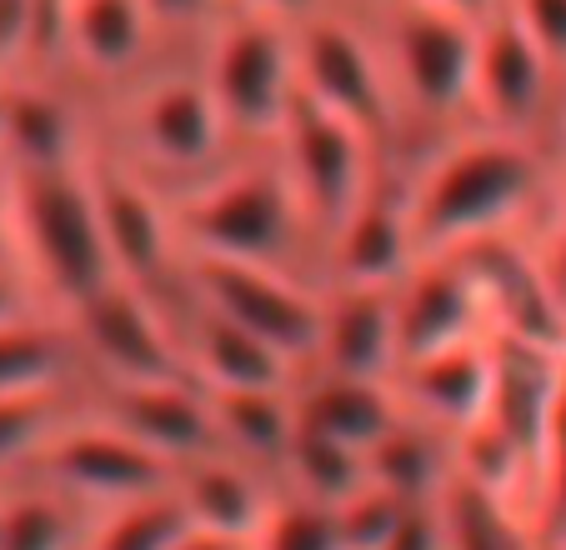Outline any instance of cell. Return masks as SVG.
Wrapping results in <instances>:
<instances>
[{
	"mask_svg": "<svg viewBox=\"0 0 566 550\" xmlns=\"http://www.w3.org/2000/svg\"><path fill=\"white\" fill-rule=\"evenodd\" d=\"M556 176L542 140L467 126L407 166L411 231L421 255H461L492 241L532 235L552 205Z\"/></svg>",
	"mask_w": 566,
	"mask_h": 550,
	"instance_id": "cell-1",
	"label": "cell"
},
{
	"mask_svg": "<svg viewBox=\"0 0 566 550\" xmlns=\"http://www.w3.org/2000/svg\"><path fill=\"white\" fill-rule=\"evenodd\" d=\"M96 136L146 180H156L171 201L226 170L235 156H247L196 65V45L166 55L120 96L101 101Z\"/></svg>",
	"mask_w": 566,
	"mask_h": 550,
	"instance_id": "cell-2",
	"label": "cell"
},
{
	"mask_svg": "<svg viewBox=\"0 0 566 550\" xmlns=\"http://www.w3.org/2000/svg\"><path fill=\"white\" fill-rule=\"evenodd\" d=\"M381 45L396 96V150L401 170L431 146L471 126V81H476V31L427 0H381L361 11Z\"/></svg>",
	"mask_w": 566,
	"mask_h": 550,
	"instance_id": "cell-3",
	"label": "cell"
},
{
	"mask_svg": "<svg viewBox=\"0 0 566 550\" xmlns=\"http://www.w3.org/2000/svg\"><path fill=\"white\" fill-rule=\"evenodd\" d=\"M176 225L186 255L281 265L321 286V241L271 146L235 156L196 191L176 195Z\"/></svg>",
	"mask_w": 566,
	"mask_h": 550,
	"instance_id": "cell-4",
	"label": "cell"
},
{
	"mask_svg": "<svg viewBox=\"0 0 566 550\" xmlns=\"http://www.w3.org/2000/svg\"><path fill=\"white\" fill-rule=\"evenodd\" d=\"M86 156L41 170L11 166L15 255H21V271L31 275L35 296L55 316H71L75 306H86L91 296L120 281L106 225H101L96 191H91Z\"/></svg>",
	"mask_w": 566,
	"mask_h": 550,
	"instance_id": "cell-5",
	"label": "cell"
},
{
	"mask_svg": "<svg viewBox=\"0 0 566 550\" xmlns=\"http://www.w3.org/2000/svg\"><path fill=\"white\" fill-rule=\"evenodd\" d=\"M196 65L231 136L247 150H266L301 101L296 21H281L241 0H231L196 41Z\"/></svg>",
	"mask_w": 566,
	"mask_h": 550,
	"instance_id": "cell-6",
	"label": "cell"
},
{
	"mask_svg": "<svg viewBox=\"0 0 566 550\" xmlns=\"http://www.w3.org/2000/svg\"><path fill=\"white\" fill-rule=\"evenodd\" d=\"M296 75L301 101L352 120L376 146L396 150V96L381 45L361 11L321 6L296 21Z\"/></svg>",
	"mask_w": 566,
	"mask_h": 550,
	"instance_id": "cell-7",
	"label": "cell"
},
{
	"mask_svg": "<svg viewBox=\"0 0 566 550\" xmlns=\"http://www.w3.org/2000/svg\"><path fill=\"white\" fill-rule=\"evenodd\" d=\"M181 286L206 310H216L231 326L266 340L271 350H281L296 371H306L316 360L326 286H316L311 275L281 271V265L221 261V255H186Z\"/></svg>",
	"mask_w": 566,
	"mask_h": 550,
	"instance_id": "cell-8",
	"label": "cell"
},
{
	"mask_svg": "<svg viewBox=\"0 0 566 550\" xmlns=\"http://www.w3.org/2000/svg\"><path fill=\"white\" fill-rule=\"evenodd\" d=\"M271 150H276L321 245L361 205V195L381 180V170L391 166V150L376 146L352 120L311 106V101H296V110L281 126V136L271 140Z\"/></svg>",
	"mask_w": 566,
	"mask_h": 550,
	"instance_id": "cell-9",
	"label": "cell"
},
{
	"mask_svg": "<svg viewBox=\"0 0 566 550\" xmlns=\"http://www.w3.org/2000/svg\"><path fill=\"white\" fill-rule=\"evenodd\" d=\"M176 51L191 45L166 41L146 0H55V75L96 106Z\"/></svg>",
	"mask_w": 566,
	"mask_h": 550,
	"instance_id": "cell-10",
	"label": "cell"
},
{
	"mask_svg": "<svg viewBox=\"0 0 566 550\" xmlns=\"http://www.w3.org/2000/svg\"><path fill=\"white\" fill-rule=\"evenodd\" d=\"M31 476L45 480L51 490H61L65 500H75L86 516H101L111 506L166 490L176 480V470L156 451H146L136 435L120 431L111 415H101L86 391L75 415L51 435V445L41 451Z\"/></svg>",
	"mask_w": 566,
	"mask_h": 550,
	"instance_id": "cell-11",
	"label": "cell"
},
{
	"mask_svg": "<svg viewBox=\"0 0 566 550\" xmlns=\"http://www.w3.org/2000/svg\"><path fill=\"white\" fill-rule=\"evenodd\" d=\"M91 191L101 205L111 255H116L120 281L150 290V296H171L186 271V245L176 225V201L146 180L130 160H120L106 140H91Z\"/></svg>",
	"mask_w": 566,
	"mask_h": 550,
	"instance_id": "cell-12",
	"label": "cell"
},
{
	"mask_svg": "<svg viewBox=\"0 0 566 550\" xmlns=\"http://www.w3.org/2000/svg\"><path fill=\"white\" fill-rule=\"evenodd\" d=\"M65 326L75 336L91 385H140L186 376L171 296H150L130 281H116L86 306H75Z\"/></svg>",
	"mask_w": 566,
	"mask_h": 550,
	"instance_id": "cell-13",
	"label": "cell"
},
{
	"mask_svg": "<svg viewBox=\"0 0 566 550\" xmlns=\"http://www.w3.org/2000/svg\"><path fill=\"white\" fill-rule=\"evenodd\" d=\"M566 96V75L552 55L506 11L476 31V81H471V126H492L546 146V130Z\"/></svg>",
	"mask_w": 566,
	"mask_h": 550,
	"instance_id": "cell-14",
	"label": "cell"
},
{
	"mask_svg": "<svg viewBox=\"0 0 566 550\" xmlns=\"http://www.w3.org/2000/svg\"><path fill=\"white\" fill-rule=\"evenodd\" d=\"M421 261L411 231L407 170L386 166L352 215L321 245V286H396Z\"/></svg>",
	"mask_w": 566,
	"mask_h": 550,
	"instance_id": "cell-15",
	"label": "cell"
},
{
	"mask_svg": "<svg viewBox=\"0 0 566 550\" xmlns=\"http://www.w3.org/2000/svg\"><path fill=\"white\" fill-rule=\"evenodd\" d=\"M396 320H401V366L461 340L492 336V306L471 255H421L396 281Z\"/></svg>",
	"mask_w": 566,
	"mask_h": 550,
	"instance_id": "cell-16",
	"label": "cell"
},
{
	"mask_svg": "<svg viewBox=\"0 0 566 550\" xmlns=\"http://www.w3.org/2000/svg\"><path fill=\"white\" fill-rule=\"evenodd\" d=\"M91 405L101 415H111L126 435H136L146 451H156L171 470L221 451L211 391L196 385L191 376L140 381V385H91Z\"/></svg>",
	"mask_w": 566,
	"mask_h": 550,
	"instance_id": "cell-17",
	"label": "cell"
},
{
	"mask_svg": "<svg viewBox=\"0 0 566 550\" xmlns=\"http://www.w3.org/2000/svg\"><path fill=\"white\" fill-rule=\"evenodd\" d=\"M492 366H496L492 336L461 340V346L407 360V366L396 371L401 411L427 421V425H437L441 435L457 441V435H467L471 425H481V415L492 405Z\"/></svg>",
	"mask_w": 566,
	"mask_h": 550,
	"instance_id": "cell-18",
	"label": "cell"
},
{
	"mask_svg": "<svg viewBox=\"0 0 566 550\" xmlns=\"http://www.w3.org/2000/svg\"><path fill=\"white\" fill-rule=\"evenodd\" d=\"M311 366L342 376H371V381H396V371H401L396 286H326L321 346Z\"/></svg>",
	"mask_w": 566,
	"mask_h": 550,
	"instance_id": "cell-19",
	"label": "cell"
},
{
	"mask_svg": "<svg viewBox=\"0 0 566 550\" xmlns=\"http://www.w3.org/2000/svg\"><path fill=\"white\" fill-rule=\"evenodd\" d=\"M401 395L396 381H371V376H342V371H311L296 376V421L301 431H316L326 441H342L352 451L371 455V445L401 421Z\"/></svg>",
	"mask_w": 566,
	"mask_h": 550,
	"instance_id": "cell-20",
	"label": "cell"
},
{
	"mask_svg": "<svg viewBox=\"0 0 566 550\" xmlns=\"http://www.w3.org/2000/svg\"><path fill=\"white\" fill-rule=\"evenodd\" d=\"M171 490L186 506L191 526L256 540V530H261V520H266L271 500H276L281 480L271 476V470L241 461V455H231V451H211V455H201V461L176 470Z\"/></svg>",
	"mask_w": 566,
	"mask_h": 550,
	"instance_id": "cell-21",
	"label": "cell"
},
{
	"mask_svg": "<svg viewBox=\"0 0 566 550\" xmlns=\"http://www.w3.org/2000/svg\"><path fill=\"white\" fill-rule=\"evenodd\" d=\"M86 366L65 316H25L0 326V395H45V391H86Z\"/></svg>",
	"mask_w": 566,
	"mask_h": 550,
	"instance_id": "cell-22",
	"label": "cell"
},
{
	"mask_svg": "<svg viewBox=\"0 0 566 550\" xmlns=\"http://www.w3.org/2000/svg\"><path fill=\"white\" fill-rule=\"evenodd\" d=\"M366 470L381 490L411 500V506H437L447 486L457 480V441L441 435L437 425L401 415L366 455Z\"/></svg>",
	"mask_w": 566,
	"mask_h": 550,
	"instance_id": "cell-23",
	"label": "cell"
},
{
	"mask_svg": "<svg viewBox=\"0 0 566 550\" xmlns=\"http://www.w3.org/2000/svg\"><path fill=\"white\" fill-rule=\"evenodd\" d=\"M211 411L221 451L241 455L281 480L286 451L296 441V381L266 385V391H211Z\"/></svg>",
	"mask_w": 566,
	"mask_h": 550,
	"instance_id": "cell-24",
	"label": "cell"
},
{
	"mask_svg": "<svg viewBox=\"0 0 566 550\" xmlns=\"http://www.w3.org/2000/svg\"><path fill=\"white\" fill-rule=\"evenodd\" d=\"M91 516L45 480L21 476L0 486V550H81Z\"/></svg>",
	"mask_w": 566,
	"mask_h": 550,
	"instance_id": "cell-25",
	"label": "cell"
},
{
	"mask_svg": "<svg viewBox=\"0 0 566 550\" xmlns=\"http://www.w3.org/2000/svg\"><path fill=\"white\" fill-rule=\"evenodd\" d=\"M91 391V385H86ZM86 391H45V395H0V486L31 476L51 435L75 415Z\"/></svg>",
	"mask_w": 566,
	"mask_h": 550,
	"instance_id": "cell-26",
	"label": "cell"
},
{
	"mask_svg": "<svg viewBox=\"0 0 566 550\" xmlns=\"http://www.w3.org/2000/svg\"><path fill=\"white\" fill-rule=\"evenodd\" d=\"M186 530H191V516L176 500V490L166 486L156 496H140L91 516L81 550H176L186 540Z\"/></svg>",
	"mask_w": 566,
	"mask_h": 550,
	"instance_id": "cell-27",
	"label": "cell"
},
{
	"mask_svg": "<svg viewBox=\"0 0 566 550\" xmlns=\"http://www.w3.org/2000/svg\"><path fill=\"white\" fill-rule=\"evenodd\" d=\"M366 480H371V470H366L361 451H352L342 441H326L316 431H301L296 421V441L286 451V466H281V486L306 500H321V506H342Z\"/></svg>",
	"mask_w": 566,
	"mask_h": 550,
	"instance_id": "cell-28",
	"label": "cell"
},
{
	"mask_svg": "<svg viewBox=\"0 0 566 550\" xmlns=\"http://www.w3.org/2000/svg\"><path fill=\"white\" fill-rule=\"evenodd\" d=\"M251 550H346L336 506H321V500H306L281 486Z\"/></svg>",
	"mask_w": 566,
	"mask_h": 550,
	"instance_id": "cell-29",
	"label": "cell"
},
{
	"mask_svg": "<svg viewBox=\"0 0 566 550\" xmlns=\"http://www.w3.org/2000/svg\"><path fill=\"white\" fill-rule=\"evenodd\" d=\"M532 520L542 536L566 546V366H562V385H556V401H552V421H546V435H542V455H536Z\"/></svg>",
	"mask_w": 566,
	"mask_h": 550,
	"instance_id": "cell-30",
	"label": "cell"
},
{
	"mask_svg": "<svg viewBox=\"0 0 566 550\" xmlns=\"http://www.w3.org/2000/svg\"><path fill=\"white\" fill-rule=\"evenodd\" d=\"M407 506H411V500H401V496H391V490H381L376 480H366L352 500H342V506H336L346 550H381L386 540H391L396 520L407 516Z\"/></svg>",
	"mask_w": 566,
	"mask_h": 550,
	"instance_id": "cell-31",
	"label": "cell"
},
{
	"mask_svg": "<svg viewBox=\"0 0 566 550\" xmlns=\"http://www.w3.org/2000/svg\"><path fill=\"white\" fill-rule=\"evenodd\" d=\"M526 241H532L546 296H552L556 316H562V326H566V180L556 186L552 205L542 211V221H536V231L526 235Z\"/></svg>",
	"mask_w": 566,
	"mask_h": 550,
	"instance_id": "cell-32",
	"label": "cell"
},
{
	"mask_svg": "<svg viewBox=\"0 0 566 550\" xmlns=\"http://www.w3.org/2000/svg\"><path fill=\"white\" fill-rule=\"evenodd\" d=\"M502 11L552 55V65L566 75V0H502Z\"/></svg>",
	"mask_w": 566,
	"mask_h": 550,
	"instance_id": "cell-33",
	"label": "cell"
},
{
	"mask_svg": "<svg viewBox=\"0 0 566 550\" xmlns=\"http://www.w3.org/2000/svg\"><path fill=\"white\" fill-rule=\"evenodd\" d=\"M146 6H150V15H156V25L166 31V41L196 45L231 0H146Z\"/></svg>",
	"mask_w": 566,
	"mask_h": 550,
	"instance_id": "cell-34",
	"label": "cell"
},
{
	"mask_svg": "<svg viewBox=\"0 0 566 550\" xmlns=\"http://www.w3.org/2000/svg\"><path fill=\"white\" fill-rule=\"evenodd\" d=\"M381 550H447V520L441 506H407V516L396 520L391 540Z\"/></svg>",
	"mask_w": 566,
	"mask_h": 550,
	"instance_id": "cell-35",
	"label": "cell"
},
{
	"mask_svg": "<svg viewBox=\"0 0 566 550\" xmlns=\"http://www.w3.org/2000/svg\"><path fill=\"white\" fill-rule=\"evenodd\" d=\"M45 300L35 296L31 275L21 271L15 261H0V326H11V320H25V316H41ZM55 316V310H51Z\"/></svg>",
	"mask_w": 566,
	"mask_h": 550,
	"instance_id": "cell-36",
	"label": "cell"
},
{
	"mask_svg": "<svg viewBox=\"0 0 566 550\" xmlns=\"http://www.w3.org/2000/svg\"><path fill=\"white\" fill-rule=\"evenodd\" d=\"M0 261L21 265V255H15V186H11L6 156H0Z\"/></svg>",
	"mask_w": 566,
	"mask_h": 550,
	"instance_id": "cell-37",
	"label": "cell"
},
{
	"mask_svg": "<svg viewBox=\"0 0 566 550\" xmlns=\"http://www.w3.org/2000/svg\"><path fill=\"white\" fill-rule=\"evenodd\" d=\"M427 6H437V11L457 15V21H471V25L492 21V15L502 11V0H427Z\"/></svg>",
	"mask_w": 566,
	"mask_h": 550,
	"instance_id": "cell-38",
	"label": "cell"
},
{
	"mask_svg": "<svg viewBox=\"0 0 566 550\" xmlns=\"http://www.w3.org/2000/svg\"><path fill=\"white\" fill-rule=\"evenodd\" d=\"M176 550H251V540H241V536H221V530H201V526H191L186 530V540Z\"/></svg>",
	"mask_w": 566,
	"mask_h": 550,
	"instance_id": "cell-39",
	"label": "cell"
},
{
	"mask_svg": "<svg viewBox=\"0 0 566 550\" xmlns=\"http://www.w3.org/2000/svg\"><path fill=\"white\" fill-rule=\"evenodd\" d=\"M241 6H256V11H271L281 21H306L311 11H321L326 0H241Z\"/></svg>",
	"mask_w": 566,
	"mask_h": 550,
	"instance_id": "cell-40",
	"label": "cell"
},
{
	"mask_svg": "<svg viewBox=\"0 0 566 550\" xmlns=\"http://www.w3.org/2000/svg\"><path fill=\"white\" fill-rule=\"evenodd\" d=\"M546 150H552V166H556V176L566 180V96H562V106H556L552 130H546Z\"/></svg>",
	"mask_w": 566,
	"mask_h": 550,
	"instance_id": "cell-41",
	"label": "cell"
},
{
	"mask_svg": "<svg viewBox=\"0 0 566 550\" xmlns=\"http://www.w3.org/2000/svg\"><path fill=\"white\" fill-rule=\"evenodd\" d=\"M326 6H346V11H371V6H381V0H326Z\"/></svg>",
	"mask_w": 566,
	"mask_h": 550,
	"instance_id": "cell-42",
	"label": "cell"
}]
</instances>
